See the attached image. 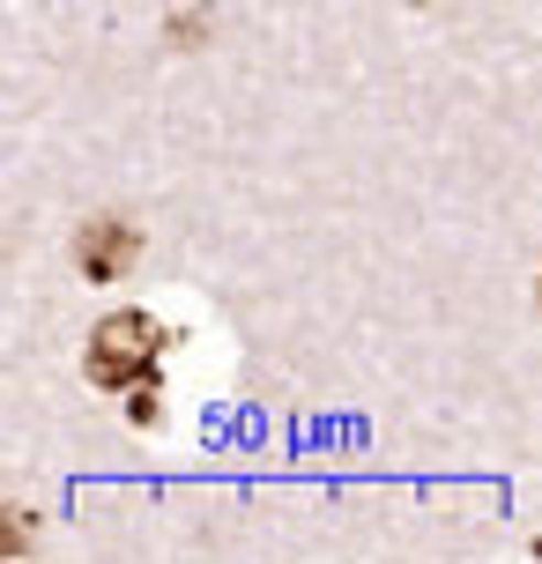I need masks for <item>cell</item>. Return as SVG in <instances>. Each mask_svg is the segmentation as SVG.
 Masks as SVG:
<instances>
[{"label":"cell","mask_w":542,"mask_h":564,"mask_svg":"<svg viewBox=\"0 0 542 564\" xmlns=\"http://www.w3.org/2000/svg\"><path fill=\"white\" fill-rule=\"evenodd\" d=\"M156 349H164V327H156L149 312H112V319H97V335H89V379L134 394L142 379H156V371H149Z\"/></svg>","instance_id":"6da1fadb"},{"label":"cell","mask_w":542,"mask_h":564,"mask_svg":"<svg viewBox=\"0 0 542 564\" xmlns=\"http://www.w3.org/2000/svg\"><path fill=\"white\" fill-rule=\"evenodd\" d=\"M75 260H83V282H119L134 260H142V230L119 224V216H97L75 238Z\"/></svg>","instance_id":"7a4b0ae2"},{"label":"cell","mask_w":542,"mask_h":564,"mask_svg":"<svg viewBox=\"0 0 542 564\" xmlns=\"http://www.w3.org/2000/svg\"><path fill=\"white\" fill-rule=\"evenodd\" d=\"M535 557H542V542H535Z\"/></svg>","instance_id":"3957f363"}]
</instances>
